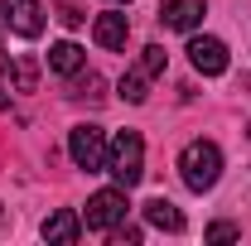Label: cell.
I'll return each mask as SVG.
<instances>
[{
  "instance_id": "cell-1",
  "label": "cell",
  "mask_w": 251,
  "mask_h": 246,
  "mask_svg": "<svg viewBox=\"0 0 251 246\" xmlns=\"http://www.w3.org/2000/svg\"><path fill=\"white\" fill-rule=\"evenodd\" d=\"M106 174L121 188H135L145 179V140H140V130H121L106 145Z\"/></svg>"
},
{
  "instance_id": "cell-2",
  "label": "cell",
  "mask_w": 251,
  "mask_h": 246,
  "mask_svg": "<svg viewBox=\"0 0 251 246\" xmlns=\"http://www.w3.org/2000/svg\"><path fill=\"white\" fill-rule=\"evenodd\" d=\"M179 174L193 193H208V188L222 179V150L213 140H188L184 154H179Z\"/></svg>"
},
{
  "instance_id": "cell-3",
  "label": "cell",
  "mask_w": 251,
  "mask_h": 246,
  "mask_svg": "<svg viewBox=\"0 0 251 246\" xmlns=\"http://www.w3.org/2000/svg\"><path fill=\"white\" fill-rule=\"evenodd\" d=\"M68 154H73V164L77 169H106V135H101V125H73L68 130Z\"/></svg>"
},
{
  "instance_id": "cell-4",
  "label": "cell",
  "mask_w": 251,
  "mask_h": 246,
  "mask_svg": "<svg viewBox=\"0 0 251 246\" xmlns=\"http://www.w3.org/2000/svg\"><path fill=\"white\" fill-rule=\"evenodd\" d=\"M126 208H130V203H126V188L121 184L101 188V193L87 198V217H82V222H87V232H111L116 222H126Z\"/></svg>"
},
{
  "instance_id": "cell-5",
  "label": "cell",
  "mask_w": 251,
  "mask_h": 246,
  "mask_svg": "<svg viewBox=\"0 0 251 246\" xmlns=\"http://www.w3.org/2000/svg\"><path fill=\"white\" fill-rule=\"evenodd\" d=\"M0 25L20 39H39L44 34V5L39 0H0Z\"/></svg>"
},
{
  "instance_id": "cell-6",
  "label": "cell",
  "mask_w": 251,
  "mask_h": 246,
  "mask_svg": "<svg viewBox=\"0 0 251 246\" xmlns=\"http://www.w3.org/2000/svg\"><path fill=\"white\" fill-rule=\"evenodd\" d=\"M188 63H193L203 77H218V73H227V44L213 39V34H193V39H188Z\"/></svg>"
},
{
  "instance_id": "cell-7",
  "label": "cell",
  "mask_w": 251,
  "mask_h": 246,
  "mask_svg": "<svg viewBox=\"0 0 251 246\" xmlns=\"http://www.w3.org/2000/svg\"><path fill=\"white\" fill-rule=\"evenodd\" d=\"M203 15H208L203 0H164V10H159L164 29H179V34H193L198 25H203Z\"/></svg>"
},
{
  "instance_id": "cell-8",
  "label": "cell",
  "mask_w": 251,
  "mask_h": 246,
  "mask_svg": "<svg viewBox=\"0 0 251 246\" xmlns=\"http://www.w3.org/2000/svg\"><path fill=\"white\" fill-rule=\"evenodd\" d=\"M92 39L101 44V49H126V39H130V20H126L121 10H106V15H97Z\"/></svg>"
},
{
  "instance_id": "cell-9",
  "label": "cell",
  "mask_w": 251,
  "mask_h": 246,
  "mask_svg": "<svg viewBox=\"0 0 251 246\" xmlns=\"http://www.w3.org/2000/svg\"><path fill=\"white\" fill-rule=\"evenodd\" d=\"M82 63H87V53H82L73 39H63V44H53V49H49V68H53V73H63V77H77V73H82Z\"/></svg>"
},
{
  "instance_id": "cell-10",
  "label": "cell",
  "mask_w": 251,
  "mask_h": 246,
  "mask_svg": "<svg viewBox=\"0 0 251 246\" xmlns=\"http://www.w3.org/2000/svg\"><path fill=\"white\" fill-rule=\"evenodd\" d=\"M145 222L159 227V232H184V213H179L169 198H150V203H145Z\"/></svg>"
},
{
  "instance_id": "cell-11",
  "label": "cell",
  "mask_w": 251,
  "mask_h": 246,
  "mask_svg": "<svg viewBox=\"0 0 251 246\" xmlns=\"http://www.w3.org/2000/svg\"><path fill=\"white\" fill-rule=\"evenodd\" d=\"M77 232H82V222H77V213H68V208L44 222V242H63L68 246V242H77Z\"/></svg>"
},
{
  "instance_id": "cell-12",
  "label": "cell",
  "mask_w": 251,
  "mask_h": 246,
  "mask_svg": "<svg viewBox=\"0 0 251 246\" xmlns=\"http://www.w3.org/2000/svg\"><path fill=\"white\" fill-rule=\"evenodd\" d=\"M10 73H15V92H34V87H39V63H34L29 53H20Z\"/></svg>"
},
{
  "instance_id": "cell-13",
  "label": "cell",
  "mask_w": 251,
  "mask_h": 246,
  "mask_svg": "<svg viewBox=\"0 0 251 246\" xmlns=\"http://www.w3.org/2000/svg\"><path fill=\"white\" fill-rule=\"evenodd\" d=\"M73 97H82V101H101V97H106V82H101V73H77V82H73Z\"/></svg>"
},
{
  "instance_id": "cell-14",
  "label": "cell",
  "mask_w": 251,
  "mask_h": 246,
  "mask_svg": "<svg viewBox=\"0 0 251 246\" xmlns=\"http://www.w3.org/2000/svg\"><path fill=\"white\" fill-rule=\"evenodd\" d=\"M145 82H150L145 73H126V77H121V97L130 101V106H140V101L150 97V92H145Z\"/></svg>"
},
{
  "instance_id": "cell-15",
  "label": "cell",
  "mask_w": 251,
  "mask_h": 246,
  "mask_svg": "<svg viewBox=\"0 0 251 246\" xmlns=\"http://www.w3.org/2000/svg\"><path fill=\"white\" fill-rule=\"evenodd\" d=\"M140 73H145V77H159V73H164V49H159V44H150V49L140 53Z\"/></svg>"
},
{
  "instance_id": "cell-16",
  "label": "cell",
  "mask_w": 251,
  "mask_h": 246,
  "mask_svg": "<svg viewBox=\"0 0 251 246\" xmlns=\"http://www.w3.org/2000/svg\"><path fill=\"white\" fill-rule=\"evenodd\" d=\"M106 237H111L116 246H135V242H140V227H126V222H116V227H111Z\"/></svg>"
},
{
  "instance_id": "cell-17",
  "label": "cell",
  "mask_w": 251,
  "mask_h": 246,
  "mask_svg": "<svg viewBox=\"0 0 251 246\" xmlns=\"http://www.w3.org/2000/svg\"><path fill=\"white\" fill-rule=\"evenodd\" d=\"M242 237V227H232V222H213L208 227V242H237Z\"/></svg>"
},
{
  "instance_id": "cell-18",
  "label": "cell",
  "mask_w": 251,
  "mask_h": 246,
  "mask_svg": "<svg viewBox=\"0 0 251 246\" xmlns=\"http://www.w3.org/2000/svg\"><path fill=\"white\" fill-rule=\"evenodd\" d=\"M0 222H5V213H0Z\"/></svg>"
},
{
  "instance_id": "cell-19",
  "label": "cell",
  "mask_w": 251,
  "mask_h": 246,
  "mask_svg": "<svg viewBox=\"0 0 251 246\" xmlns=\"http://www.w3.org/2000/svg\"><path fill=\"white\" fill-rule=\"evenodd\" d=\"M116 5H126V0H116Z\"/></svg>"
}]
</instances>
